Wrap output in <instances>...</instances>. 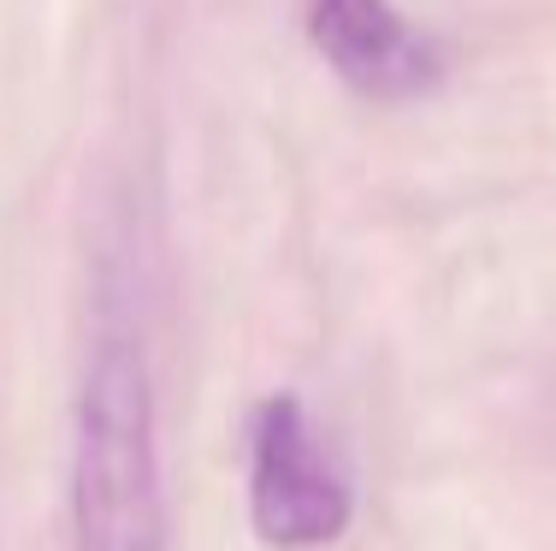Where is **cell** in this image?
Returning a JSON list of instances; mask_svg holds the SVG:
<instances>
[{
  "label": "cell",
  "instance_id": "cell-3",
  "mask_svg": "<svg viewBox=\"0 0 556 551\" xmlns=\"http://www.w3.org/2000/svg\"><path fill=\"white\" fill-rule=\"evenodd\" d=\"M308 36L350 89L403 101L439 77L432 42L391 0H308Z\"/></svg>",
  "mask_w": 556,
  "mask_h": 551
},
{
  "label": "cell",
  "instance_id": "cell-1",
  "mask_svg": "<svg viewBox=\"0 0 556 551\" xmlns=\"http://www.w3.org/2000/svg\"><path fill=\"white\" fill-rule=\"evenodd\" d=\"M72 551H166V480L142 338L108 321L72 422Z\"/></svg>",
  "mask_w": 556,
  "mask_h": 551
},
{
  "label": "cell",
  "instance_id": "cell-2",
  "mask_svg": "<svg viewBox=\"0 0 556 551\" xmlns=\"http://www.w3.org/2000/svg\"><path fill=\"white\" fill-rule=\"evenodd\" d=\"M355 492L314 439L302 398L278 391L249 415V528L273 551H320L343 540Z\"/></svg>",
  "mask_w": 556,
  "mask_h": 551
}]
</instances>
